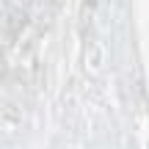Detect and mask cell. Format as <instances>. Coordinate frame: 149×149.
Listing matches in <instances>:
<instances>
[]
</instances>
